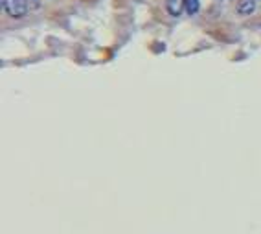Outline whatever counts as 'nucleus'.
<instances>
[{
  "label": "nucleus",
  "mask_w": 261,
  "mask_h": 234,
  "mask_svg": "<svg viewBox=\"0 0 261 234\" xmlns=\"http://www.w3.org/2000/svg\"><path fill=\"white\" fill-rule=\"evenodd\" d=\"M256 10V0H241L238 4V13L247 17V15H252Z\"/></svg>",
  "instance_id": "3"
},
{
  "label": "nucleus",
  "mask_w": 261,
  "mask_h": 234,
  "mask_svg": "<svg viewBox=\"0 0 261 234\" xmlns=\"http://www.w3.org/2000/svg\"><path fill=\"white\" fill-rule=\"evenodd\" d=\"M186 11L190 15H195L199 11V0H186Z\"/></svg>",
  "instance_id": "4"
},
{
  "label": "nucleus",
  "mask_w": 261,
  "mask_h": 234,
  "mask_svg": "<svg viewBox=\"0 0 261 234\" xmlns=\"http://www.w3.org/2000/svg\"><path fill=\"white\" fill-rule=\"evenodd\" d=\"M33 2H37V0H33Z\"/></svg>",
  "instance_id": "5"
},
{
  "label": "nucleus",
  "mask_w": 261,
  "mask_h": 234,
  "mask_svg": "<svg viewBox=\"0 0 261 234\" xmlns=\"http://www.w3.org/2000/svg\"><path fill=\"white\" fill-rule=\"evenodd\" d=\"M6 13L13 17V19H20L28 13V0H2Z\"/></svg>",
  "instance_id": "1"
},
{
  "label": "nucleus",
  "mask_w": 261,
  "mask_h": 234,
  "mask_svg": "<svg viewBox=\"0 0 261 234\" xmlns=\"http://www.w3.org/2000/svg\"><path fill=\"white\" fill-rule=\"evenodd\" d=\"M166 10L171 17H178L186 10V0H166Z\"/></svg>",
  "instance_id": "2"
}]
</instances>
